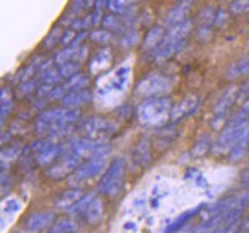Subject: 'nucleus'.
I'll return each instance as SVG.
<instances>
[{"instance_id":"obj_1","label":"nucleus","mask_w":249,"mask_h":233,"mask_svg":"<svg viewBox=\"0 0 249 233\" xmlns=\"http://www.w3.org/2000/svg\"><path fill=\"white\" fill-rule=\"evenodd\" d=\"M79 118L80 111L77 108H50L36 117L34 130L39 137H48L54 143H63L71 134Z\"/></svg>"},{"instance_id":"obj_2","label":"nucleus","mask_w":249,"mask_h":233,"mask_svg":"<svg viewBox=\"0 0 249 233\" xmlns=\"http://www.w3.org/2000/svg\"><path fill=\"white\" fill-rule=\"evenodd\" d=\"M172 101L168 96H153L146 98L137 107V118L142 124L149 127H163L171 120L172 114Z\"/></svg>"},{"instance_id":"obj_3","label":"nucleus","mask_w":249,"mask_h":233,"mask_svg":"<svg viewBox=\"0 0 249 233\" xmlns=\"http://www.w3.org/2000/svg\"><path fill=\"white\" fill-rule=\"evenodd\" d=\"M174 88V80L160 72H152L140 79V82L136 85V95L142 98H153V96H162L168 93Z\"/></svg>"},{"instance_id":"obj_4","label":"nucleus","mask_w":249,"mask_h":233,"mask_svg":"<svg viewBox=\"0 0 249 233\" xmlns=\"http://www.w3.org/2000/svg\"><path fill=\"white\" fill-rule=\"evenodd\" d=\"M79 131L86 139L105 143L108 139H111L114 136V133L117 131V127L109 120H107L104 117L93 115V117H89L82 121Z\"/></svg>"},{"instance_id":"obj_5","label":"nucleus","mask_w":249,"mask_h":233,"mask_svg":"<svg viewBox=\"0 0 249 233\" xmlns=\"http://www.w3.org/2000/svg\"><path fill=\"white\" fill-rule=\"evenodd\" d=\"M124 185V162L121 158H115L107 168L99 182V193L107 197H115L121 193Z\"/></svg>"},{"instance_id":"obj_6","label":"nucleus","mask_w":249,"mask_h":233,"mask_svg":"<svg viewBox=\"0 0 249 233\" xmlns=\"http://www.w3.org/2000/svg\"><path fill=\"white\" fill-rule=\"evenodd\" d=\"M107 158H92L85 161L67 179L70 187H82L107 168Z\"/></svg>"},{"instance_id":"obj_7","label":"nucleus","mask_w":249,"mask_h":233,"mask_svg":"<svg viewBox=\"0 0 249 233\" xmlns=\"http://www.w3.org/2000/svg\"><path fill=\"white\" fill-rule=\"evenodd\" d=\"M238 86H231L226 89V92L222 95V98L217 101L213 109V120H212V127L214 130H220L226 125L228 115L232 109V107L236 104L238 99Z\"/></svg>"},{"instance_id":"obj_8","label":"nucleus","mask_w":249,"mask_h":233,"mask_svg":"<svg viewBox=\"0 0 249 233\" xmlns=\"http://www.w3.org/2000/svg\"><path fill=\"white\" fill-rule=\"evenodd\" d=\"M130 80V67L124 66L112 72V74L102 77L101 80V93L102 95H109L114 92H120L121 89L127 88V83Z\"/></svg>"},{"instance_id":"obj_9","label":"nucleus","mask_w":249,"mask_h":233,"mask_svg":"<svg viewBox=\"0 0 249 233\" xmlns=\"http://www.w3.org/2000/svg\"><path fill=\"white\" fill-rule=\"evenodd\" d=\"M187 41H179V39H174L168 35H165V39L152 51V58L156 63H163L168 61L172 55H175L178 51H181L184 48Z\"/></svg>"},{"instance_id":"obj_10","label":"nucleus","mask_w":249,"mask_h":233,"mask_svg":"<svg viewBox=\"0 0 249 233\" xmlns=\"http://www.w3.org/2000/svg\"><path fill=\"white\" fill-rule=\"evenodd\" d=\"M178 134H179V131L175 124H169V125L166 124L163 127H159L153 137V147L158 152H163L177 140Z\"/></svg>"},{"instance_id":"obj_11","label":"nucleus","mask_w":249,"mask_h":233,"mask_svg":"<svg viewBox=\"0 0 249 233\" xmlns=\"http://www.w3.org/2000/svg\"><path fill=\"white\" fill-rule=\"evenodd\" d=\"M198 102H200V99H198L197 95L188 93L178 105H175V107L172 108L171 120H172L174 123H177V121H181V120L185 118V117L193 115V114L197 111V108H198Z\"/></svg>"},{"instance_id":"obj_12","label":"nucleus","mask_w":249,"mask_h":233,"mask_svg":"<svg viewBox=\"0 0 249 233\" xmlns=\"http://www.w3.org/2000/svg\"><path fill=\"white\" fill-rule=\"evenodd\" d=\"M54 222V213L53 212H36L28 217L25 222V231L28 233H39Z\"/></svg>"},{"instance_id":"obj_13","label":"nucleus","mask_w":249,"mask_h":233,"mask_svg":"<svg viewBox=\"0 0 249 233\" xmlns=\"http://www.w3.org/2000/svg\"><path fill=\"white\" fill-rule=\"evenodd\" d=\"M190 9H191V3L190 0L188 1H179L175 7H172L166 18H165V26L168 28H172L184 20L188 19V13H190Z\"/></svg>"},{"instance_id":"obj_14","label":"nucleus","mask_w":249,"mask_h":233,"mask_svg":"<svg viewBox=\"0 0 249 233\" xmlns=\"http://www.w3.org/2000/svg\"><path fill=\"white\" fill-rule=\"evenodd\" d=\"M83 190L80 187H71L70 190H66L55 198V206L61 210H69L71 209L82 197H83Z\"/></svg>"},{"instance_id":"obj_15","label":"nucleus","mask_w":249,"mask_h":233,"mask_svg":"<svg viewBox=\"0 0 249 233\" xmlns=\"http://www.w3.org/2000/svg\"><path fill=\"white\" fill-rule=\"evenodd\" d=\"M92 101V93L90 90L88 89H79V90H73L70 93H67L63 99H61V104L63 107H67V108H77L82 107V105H86L88 102Z\"/></svg>"},{"instance_id":"obj_16","label":"nucleus","mask_w":249,"mask_h":233,"mask_svg":"<svg viewBox=\"0 0 249 233\" xmlns=\"http://www.w3.org/2000/svg\"><path fill=\"white\" fill-rule=\"evenodd\" d=\"M249 149V124L247 125V128L242 131V134L238 137V140L235 142V144L232 146L231 152H229V159L232 162H238L241 161Z\"/></svg>"},{"instance_id":"obj_17","label":"nucleus","mask_w":249,"mask_h":233,"mask_svg":"<svg viewBox=\"0 0 249 233\" xmlns=\"http://www.w3.org/2000/svg\"><path fill=\"white\" fill-rule=\"evenodd\" d=\"M150 147H152V144H150V140L149 139H142L137 143V146H136V149L133 152V156H134V161L137 162L139 166L146 168V166L150 165V162H152Z\"/></svg>"},{"instance_id":"obj_18","label":"nucleus","mask_w":249,"mask_h":233,"mask_svg":"<svg viewBox=\"0 0 249 233\" xmlns=\"http://www.w3.org/2000/svg\"><path fill=\"white\" fill-rule=\"evenodd\" d=\"M111 60H112V53H111V50H109V48H102V50H99V51L93 55V58L90 60L89 69H90L92 73L98 74V73H101L102 70H105V69L109 67Z\"/></svg>"},{"instance_id":"obj_19","label":"nucleus","mask_w":249,"mask_h":233,"mask_svg":"<svg viewBox=\"0 0 249 233\" xmlns=\"http://www.w3.org/2000/svg\"><path fill=\"white\" fill-rule=\"evenodd\" d=\"M247 74H249V54L244 55L239 60H236L235 63H232L228 67V70L225 73V77L228 80H236V79L244 77Z\"/></svg>"},{"instance_id":"obj_20","label":"nucleus","mask_w":249,"mask_h":233,"mask_svg":"<svg viewBox=\"0 0 249 233\" xmlns=\"http://www.w3.org/2000/svg\"><path fill=\"white\" fill-rule=\"evenodd\" d=\"M165 35H166V29L165 26H153L147 31L144 39H143V48L146 51H153L163 39H165Z\"/></svg>"},{"instance_id":"obj_21","label":"nucleus","mask_w":249,"mask_h":233,"mask_svg":"<svg viewBox=\"0 0 249 233\" xmlns=\"http://www.w3.org/2000/svg\"><path fill=\"white\" fill-rule=\"evenodd\" d=\"M23 150L19 144H12V146H7L1 150V172H7L9 168L22 156Z\"/></svg>"},{"instance_id":"obj_22","label":"nucleus","mask_w":249,"mask_h":233,"mask_svg":"<svg viewBox=\"0 0 249 233\" xmlns=\"http://www.w3.org/2000/svg\"><path fill=\"white\" fill-rule=\"evenodd\" d=\"M102 215H104V201L99 197H95L88 206V209L85 210L83 217L89 225H95L101 220Z\"/></svg>"},{"instance_id":"obj_23","label":"nucleus","mask_w":249,"mask_h":233,"mask_svg":"<svg viewBox=\"0 0 249 233\" xmlns=\"http://www.w3.org/2000/svg\"><path fill=\"white\" fill-rule=\"evenodd\" d=\"M42 57L36 55L35 58H32L20 72H19V76H18V80L19 83L20 82H25V80H29V79H35V76H38L39 73V69L42 66Z\"/></svg>"},{"instance_id":"obj_24","label":"nucleus","mask_w":249,"mask_h":233,"mask_svg":"<svg viewBox=\"0 0 249 233\" xmlns=\"http://www.w3.org/2000/svg\"><path fill=\"white\" fill-rule=\"evenodd\" d=\"M191 29H193V22L190 19H187V20H184V22H181V23H178V25H175L172 28H168L166 35L174 38V39L187 41V36L191 32Z\"/></svg>"},{"instance_id":"obj_25","label":"nucleus","mask_w":249,"mask_h":233,"mask_svg":"<svg viewBox=\"0 0 249 233\" xmlns=\"http://www.w3.org/2000/svg\"><path fill=\"white\" fill-rule=\"evenodd\" d=\"M210 149H213V144H212V137L209 134H203L197 139V142L194 143L193 149H191V155L194 158H200V156H204Z\"/></svg>"},{"instance_id":"obj_26","label":"nucleus","mask_w":249,"mask_h":233,"mask_svg":"<svg viewBox=\"0 0 249 233\" xmlns=\"http://www.w3.org/2000/svg\"><path fill=\"white\" fill-rule=\"evenodd\" d=\"M13 99H12V93L9 90V88H1V109H0V120L1 124L7 120V117L10 115V112L13 111Z\"/></svg>"},{"instance_id":"obj_27","label":"nucleus","mask_w":249,"mask_h":233,"mask_svg":"<svg viewBox=\"0 0 249 233\" xmlns=\"http://www.w3.org/2000/svg\"><path fill=\"white\" fill-rule=\"evenodd\" d=\"M77 232V225L71 219H61L55 222L47 233H76Z\"/></svg>"},{"instance_id":"obj_28","label":"nucleus","mask_w":249,"mask_h":233,"mask_svg":"<svg viewBox=\"0 0 249 233\" xmlns=\"http://www.w3.org/2000/svg\"><path fill=\"white\" fill-rule=\"evenodd\" d=\"M63 34H64V29L61 26H54L42 41L44 48H54L57 44H61Z\"/></svg>"},{"instance_id":"obj_29","label":"nucleus","mask_w":249,"mask_h":233,"mask_svg":"<svg viewBox=\"0 0 249 233\" xmlns=\"http://www.w3.org/2000/svg\"><path fill=\"white\" fill-rule=\"evenodd\" d=\"M198 210H200V209H194V210H190V212H187V213L181 215L175 222H172V223L169 225V228L166 229V233H174V232L181 231V229L188 223V220H190V219H193V217L198 213Z\"/></svg>"},{"instance_id":"obj_30","label":"nucleus","mask_w":249,"mask_h":233,"mask_svg":"<svg viewBox=\"0 0 249 233\" xmlns=\"http://www.w3.org/2000/svg\"><path fill=\"white\" fill-rule=\"evenodd\" d=\"M38 83H41L38 77L29 79V80H25V82H20V83L18 85V88H16V95H18V98H25V96H28L29 93H32L35 89H38V86H39Z\"/></svg>"},{"instance_id":"obj_31","label":"nucleus","mask_w":249,"mask_h":233,"mask_svg":"<svg viewBox=\"0 0 249 233\" xmlns=\"http://www.w3.org/2000/svg\"><path fill=\"white\" fill-rule=\"evenodd\" d=\"M89 38H90L92 42H96L99 45H107V44H109L112 41L114 35H112L111 31H108V29L104 28V29H95V31H92L89 34Z\"/></svg>"},{"instance_id":"obj_32","label":"nucleus","mask_w":249,"mask_h":233,"mask_svg":"<svg viewBox=\"0 0 249 233\" xmlns=\"http://www.w3.org/2000/svg\"><path fill=\"white\" fill-rule=\"evenodd\" d=\"M96 196L93 194V193H89V194H86V196H83L71 209H69L67 212L71 215V216H77V215H80V213H85V210L88 209V206L90 204V201L95 198Z\"/></svg>"},{"instance_id":"obj_33","label":"nucleus","mask_w":249,"mask_h":233,"mask_svg":"<svg viewBox=\"0 0 249 233\" xmlns=\"http://www.w3.org/2000/svg\"><path fill=\"white\" fill-rule=\"evenodd\" d=\"M80 66H82V63H79L76 60H71V61H69V63H66L63 66H58L57 69H58V73H60L61 79H69V77L74 76L76 73H79Z\"/></svg>"},{"instance_id":"obj_34","label":"nucleus","mask_w":249,"mask_h":233,"mask_svg":"<svg viewBox=\"0 0 249 233\" xmlns=\"http://www.w3.org/2000/svg\"><path fill=\"white\" fill-rule=\"evenodd\" d=\"M102 26L105 28V29H108V31H118V29H121V26H123V20H121V18L117 15V13H109V15H105L104 16V19H102Z\"/></svg>"},{"instance_id":"obj_35","label":"nucleus","mask_w":249,"mask_h":233,"mask_svg":"<svg viewBox=\"0 0 249 233\" xmlns=\"http://www.w3.org/2000/svg\"><path fill=\"white\" fill-rule=\"evenodd\" d=\"M22 210V203L18 198H9L3 203L1 212H3V217L4 216H16L19 212Z\"/></svg>"},{"instance_id":"obj_36","label":"nucleus","mask_w":249,"mask_h":233,"mask_svg":"<svg viewBox=\"0 0 249 233\" xmlns=\"http://www.w3.org/2000/svg\"><path fill=\"white\" fill-rule=\"evenodd\" d=\"M133 4L131 0H108V10L112 12V13H117V15H124L127 13L128 7Z\"/></svg>"},{"instance_id":"obj_37","label":"nucleus","mask_w":249,"mask_h":233,"mask_svg":"<svg viewBox=\"0 0 249 233\" xmlns=\"http://www.w3.org/2000/svg\"><path fill=\"white\" fill-rule=\"evenodd\" d=\"M229 12L232 15H244L249 12V0H232L229 4Z\"/></svg>"},{"instance_id":"obj_38","label":"nucleus","mask_w":249,"mask_h":233,"mask_svg":"<svg viewBox=\"0 0 249 233\" xmlns=\"http://www.w3.org/2000/svg\"><path fill=\"white\" fill-rule=\"evenodd\" d=\"M216 9L212 7V6H207L204 7L201 12H200V20L201 23H206V25H213L214 23V18H216Z\"/></svg>"},{"instance_id":"obj_39","label":"nucleus","mask_w":249,"mask_h":233,"mask_svg":"<svg viewBox=\"0 0 249 233\" xmlns=\"http://www.w3.org/2000/svg\"><path fill=\"white\" fill-rule=\"evenodd\" d=\"M137 41H139V34L136 31H133V29H128V31L124 32L123 38L120 39V44L123 47H133V45L137 44Z\"/></svg>"},{"instance_id":"obj_40","label":"nucleus","mask_w":249,"mask_h":233,"mask_svg":"<svg viewBox=\"0 0 249 233\" xmlns=\"http://www.w3.org/2000/svg\"><path fill=\"white\" fill-rule=\"evenodd\" d=\"M228 22H229V12H226L225 9H217L213 26H216V28H225L228 25Z\"/></svg>"},{"instance_id":"obj_41","label":"nucleus","mask_w":249,"mask_h":233,"mask_svg":"<svg viewBox=\"0 0 249 233\" xmlns=\"http://www.w3.org/2000/svg\"><path fill=\"white\" fill-rule=\"evenodd\" d=\"M212 26L213 25H206V23H200L198 31H197V39L201 42H206L210 39L212 36Z\"/></svg>"},{"instance_id":"obj_42","label":"nucleus","mask_w":249,"mask_h":233,"mask_svg":"<svg viewBox=\"0 0 249 233\" xmlns=\"http://www.w3.org/2000/svg\"><path fill=\"white\" fill-rule=\"evenodd\" d=\"M77 31L76 29H73V28H69V29H66L64 31V34H63V38H61V44L64 45V47H67L69 44H71L73 42V39L77 36Z\"/></svg>"},{"instance_id":"obj_43","label":"nucleus","mask_w":249,"mask_h":233,"mask_svg":"<svg viewBox=\"0 0 249 233\" xmlns=\"http://www.w3.org/2000/svg\"><path fill=\"white\" fill-rule=\"evenodd\" d=\"M247 101H249V82H247L242 88H239L236 102H238V104H242V102L245 104Z\"/></svg>"},{"instance_id":"obj_44","label":"nucleus","mask_w":249,"mask_h":233,"mask_svg":"<svg viewBox=\"0 0 249 233\" xmlns=\"http://www.w3.org/2000/svg\"><path fill=\"white\" fill-rule=\"evenodd\" d=\"M10 187V178H9V174L7 172H1V193H7Z\"/></svg>"},{"instance_id":"obj_45","label":"nucleus","mask_w":249,"mask_h":233,"mask_svg":"<svg viewBox=\"0 0 249 233\" xmlns=\"http://www.w3.org/2000/svg\"><path fill=\"white\" fill-rule=\"evenodd\" d=\"M107 4H108V0H96V3H95V10H101V12H102V9H104Z\"/></svg>"},{"instance_id":"obj_46","label":"nucleus","mask_w":249,"mask_h":233,"mask_svg":"<svg viewBox=\"0 0 249 233\" xmlns=\"http://www.w3.org/2000/svg\"><path fill=\"white\" fill-rule=\"evenodd\" d=\"M242 181H244V184L247 185V188H248L249 191V169L244 174V177H242Z\"/></svg>"},{"instance_id":"obj_47","label":"nucleus","mask_w":249,"mask_h":233,"mask_svg":"<svg viewBox=\"0 0 249 233\" xmlns=\"http://www.w3.org/2000/svg\"><path fill=\"white\" fill-rule=\"evenodd\" d=\"M244 228H245V231H248L249 232V215L248 217H247V220H245V223H244Z\"/></svg>"},{"instance_id":"obj_48","label":"nucleus","mask_w":249,"mask_h":233,"mask_svg":"<svg viewBox=\"0 0 249 233\" xmlns=\"http://www.w3.org/2000/svg\"><path fill=\"white\" fill-rule=\"evenodd\" d=\"M179 233H198L197 229H188V231H179Z\"/></svg>"},{"instance_id":"obj_49","label":"nucleus","mask_w":249,"mask_h":233,"mask_svg":"<svg viewBox=\"0 0 249 233\" xmlns=\"http://www.w3.org/2000/svg\"><path fill=\"white\" fill-rule=\"evenodd\" d=\"M206 233H216V229H213V231H209V232Z\"/></svg>"},{"instance_id":"obj_50","label":"nucleus","mask_w":249,"mask_h":233,"mask_svg":"<svg viewBox=\"0 0 249 233\" xmlns=\"http://www.w3.org/2000/svg\"><path fill=\"white\" fill-rule=\"evenodd\" d=\"M133 3H137V1H140V0H131Z\"/></svg>"},{"instance_id":"obj_51","label":"nucleus","mask_w":249,"mask_h":233,"mask_svg":"<svg viewBox=\"0 0 249 233\" xmlns=\"http://www.w3.org/2000/svg\"><path fill=\"white\" fill-rule=\"evenodd\" d=\"M179 1H188V0H179Z\"/></svg>"}]
</instances>
